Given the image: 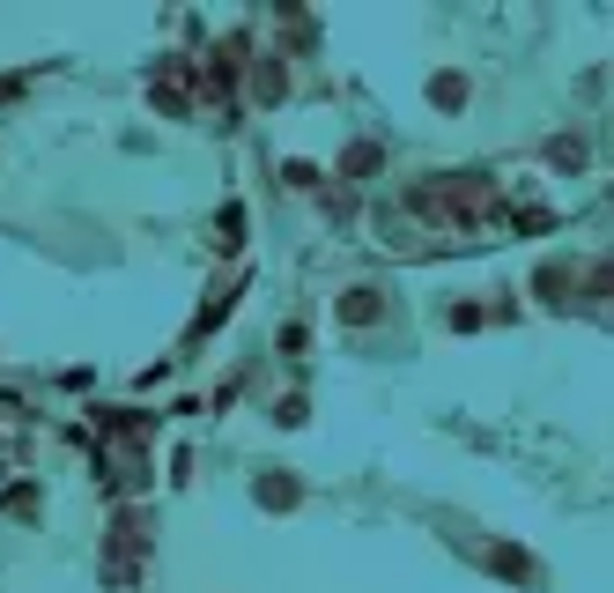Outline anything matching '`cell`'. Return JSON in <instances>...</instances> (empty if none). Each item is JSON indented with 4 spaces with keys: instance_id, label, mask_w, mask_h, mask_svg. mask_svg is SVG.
Listing matches in <instances>:
<instances>
[{
    "instance_id": "cell-1",
    "label": "cell",
    "mask_w": 614,
    "mask_h": 593,
    "mask_svg": "<svg viewBox=\"0 0 614 593\" xmlns=\"http://www.w3.org/2000/svg\"><path fill=\"white\" fill-rule=\"evenodd\" d=\"M414 209L430 215V223H451V230H474L482 215L496 209V186H489V171H430L422 186H414Z\"/></svg>"
},
{
    "instance_id": "cell-2",
    "label": "cell",
    "mask_w": 614,
    "mask_h": 593,
    "mask_svg": "<svg viewBox=\"0 0 614 593\" xmlns=\"http://www.w3.org/2000/svg\"><path fill=\"white\" fill-rule=\"evenodd\" d=\"M333 319H341V327H378V319H385V290H378V282H348V290L333 296Z\"/></svg>"
},
{
    "instance_id": "cell-3",
    "label": "cell",
    "mask_w": 614,
    "mask_h": 593,
    "mask_svg": "<svg viewBox=\"0 0 614 593\" xmlns=\"http://www.w3.org/2000/svg\"><path fill=\"white\" fill-rule=\"evenodd\" d=\"M252 497H259L267 512H296V505H304V482H296V475H282V467H267V475L252 482Z\"/></svg>"
},
{
    "instance_id": "cell-4",
    "label": "cell",
    "mask_w": 614,
    "mask_h": 593,
    "mask_svg": "<svg viewBox=\"0 0 614 593\" xmlns=\"http://www.w3.org/2000/svg\"><path fill=\"white\" fill-rule=\"evenodd\" d=\"M466 97H474V83H466V75H451V67H437V75H430V104H437V112H466Z\"/></svg>"
},
{
    "instance_id": "cell-5",
    "label": "cell",
    "mask_w": 614,
    "mask_h": 593,
    "mask_svg": "<svg viewBox=\"0 0 614 593\" xmlns=\"http://www.w3.org/2000/svg\"><path fill=\"white\" fill-rule=\"evenodd\" d=\"M489 571H496V579H511V586H533V579H540V571H533V556L511 550V542H496V550H489Z\"/></svg>"
},
{
    "instance_id": "cell-6",
    "label": "cell",
    "mask_w": 614,
    "mask_h": 593,
    "mask_svg": "<svg viewBox=\"0 0 614 593\" xmlns=\"http://www.w3.org/2000/svg\"><path fill=\"white\" fill-rule=\"evenodd\" d=\"M533 290L548 296V304H571V296H563V290H577V296H585V275H577V267H563V260H555V267H540V275H533Z\"/></svg>"
},
{
    "instance_id": "cell-7",
    "label": "cell",
    "mask_w": 614,
    "mask_h": 593,
    "mask_svg": "<svg viewBox=\"0 0 614 593\" xmlns=\"http://www.w3.org/2000/svg\"><path fill=\"white\" fill-rule=\"evenodd\" d=\"M378 164H385V149H378V141H356V149L341 156V171H333V178H370Z\"/></svg>"
},
{
    "instance_id": "cell-8",
    "label": "cell",
    "mask_w": 614,
    "mask_h": 593,
    "mask_svg": "<svg viewBox=\"0 0 614 593\" xmlns=\"http://www.w3.org/2000/svg\"><path fill=\"white\" fill-rule=\"evenodd\" d=\"M548 156H555L563 171H585V141H571V134H563V141H548Z\"/></svg>"
},
{
    "instance_id": "cell-9",
    "label": "cell",
    "mask_w": 614,
    "mask_h": 593,
    "mask_svg": "<svg viewBox=\"0 0 614 593\" xmlns=\"http://www.w3.org/2000/svg\"><path fill=\"white\" fill-rule=\"evenodd\" d=\"M259 97H267V104H274V97H289V67H274V60H267V67H259Z\"/></svg>"
},
{
    "instance_id": "cell-10",
    "label": "cell",
    "mask_w": 614,
    "mask_h": 593,
    "mask_svg": "<svg viewBox=\"0 0 614 593\" xmlns=\"http://www.w3.org/2000/svg\"><path fill=\"white\" fill-rule=\"evenodd\" d=\"M585 296H614V260H600V267L585 275Z\"/></svg>"
},
{
    "instance_id": "cell-11",
    "label": "cell",
    "mask_w": 614,
    "mask_h": 593,
    "mask_svg": "<svg viewBox=\"0 0 614 593\" xmlns=\"http://www.w3.org/2000/svg\"><path fill=\"white\" fill-rule=\"evenodd\" d=\"M274 424H289V430L304 424V393H289V401H274Z\"/></svg>"
}]
</instances>
